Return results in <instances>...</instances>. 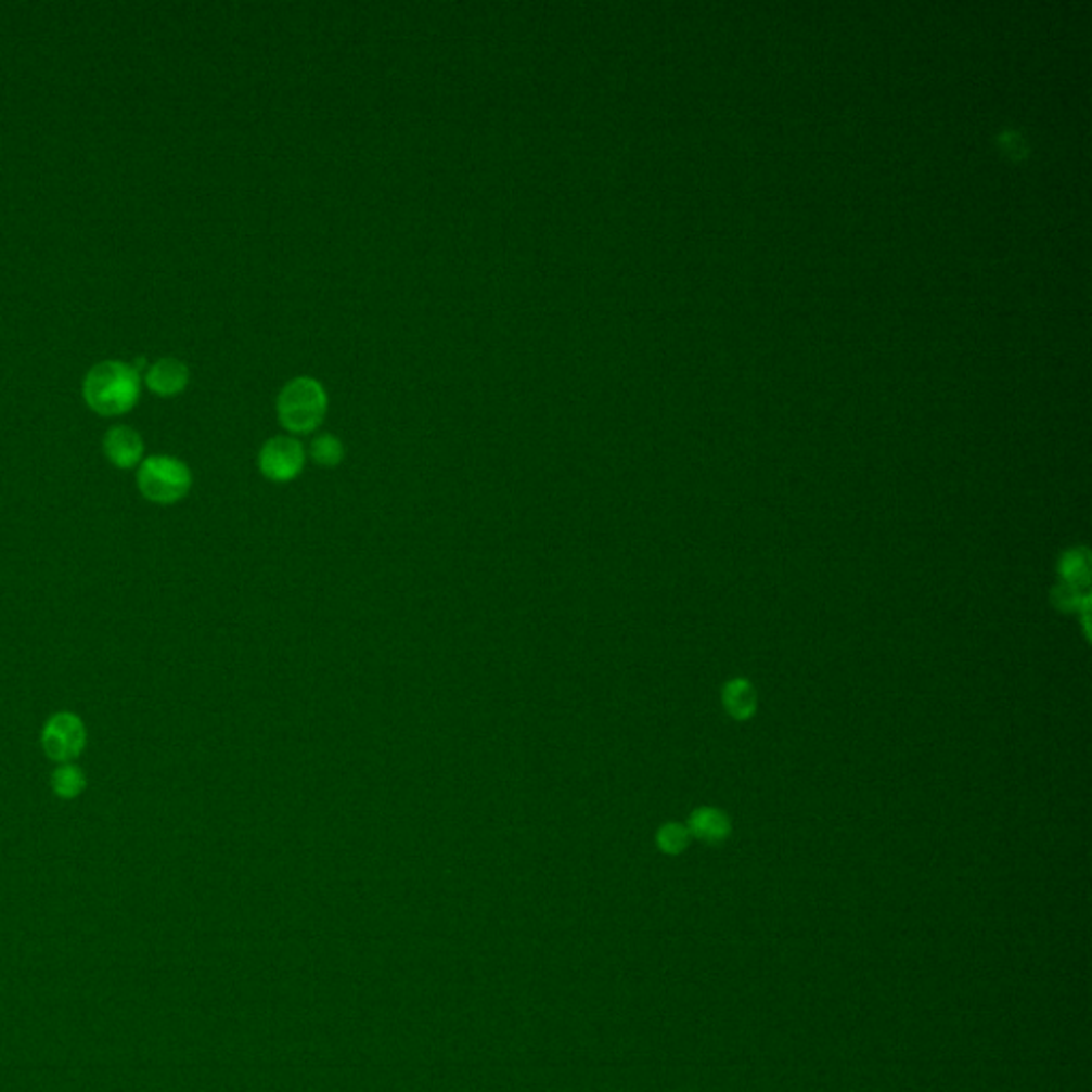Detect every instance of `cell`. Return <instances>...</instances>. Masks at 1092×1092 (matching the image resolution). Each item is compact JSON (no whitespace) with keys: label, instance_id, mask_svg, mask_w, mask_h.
I'll list each match as a JSON object with an SVG mask.
<instances>
[{"label":"cell","instance_id":"6da1fadb","mask_svg":"<svg viewBox=\"0 0 1092 1092\" xmlns=\"http://www.w3.org/2000/svg\"><path fill=\"white\" fill-rule=\"evenodd\" d=\"M83 397L99 414H123L139 397V372L123 361L97 363L83 381Z\"/></svg>","mask_w":1092,"mask_h":1092},{"label":"cell","instance_id":"7a4b0ae2","mask_svg":"<svg viewBox=\"0 0 1092 1092\" xmlns=\"http://www.w3.org/2000/svg\"><path fill=\"white\" fill-rule=\"evenodd\" d=\"M141 496L154 504L171 506L184 500L193 487V474L184 461L169 454H154L141 461L137 470Z\"/></svg>","mask_w":1092,"mask_h":1092},{"label":"cell","instance_id":"3957f363","mask_svg":"<svg viewBox=\"0 0 1092 1092\" xmlns=\"http://www.w3.org/2000/svg\"><path fill=\"white\" fill-rule=\"evenodd\" d=\"M326 414V393L319 381L297 376L278 395V419L291 434H310Z\"/></svg>","mask_w":1092,"mask_h":1092},{"label":"cell","instance_id":"277c9868","mask_svg":"<svg viewBox=\"0 0 1092 1092\" xmlns=\"http://www.w3.org/2000/svg\"><path fill=\"white\" fill-rule=\"evenodd\" d=\"M86 725L79 715L61 710L54 712L41 732V745L50 760L59 765H68L81 756L86 749Z\"/></svg>","mask_w":1092,"mask_h":1092},{"label":"cell","instance_id":"5b68a950","mask_svg":"<svg viewBox=\"0 0 1092 1092\" xmlns=\"http://www.w3.org/2000/svg\"><path fill=\"white\" fill-rule=\"evenodd\" d=\"M306 463V450L291 436H275L262 445L258 452V467L265 478L273 483H288L297 478Z\"/></svg>","mask_w":1092,"mask_h":1092},{"label":"cell","instance_id":"8992f818","mask_svg":"<svg viewBox=\"0 0 1092 1092\" xmlns=\"http://www.w3.org/2000/svg\"><path fill=\"white\" fill-rule=\"evenodd\" d=\"M103 450L116 467L129 470L143 454V440L129 425H116L105 434Z\"/></svg>","mask_w":1092,"mask_h":1092},{"label":"cell","instance_id":"52a82bcc","mask_svg":"<svg viewBox=\"0 0 1092 1092\" xmlns=\"http://www.w3.org/2000/svg\"><path fill=\"white\" fill-rule=\"evenodd\" d=\"M189 368L176 357H163L145 372V383L158 395H176L189 385Z\"/></svg>","mask_w":1092,"mask_h":1092},{"label":"cell","instance_id":"ba28073f","mask_svg":"<svg viewBox=\"0 0 1092 1092\" xmlns=\"http://www.w3.org/2000/svg\"><path fill=\"white\" fill-rule=\"evenodd\" d=\"M688 831H690V835L705 840L708 845H717L730 835V820L719 809L703 807L692 813V818L688 822Z\"/></svg>","mask_w":1092,"mask_h":1092},{"label":"cell","instance_id":"9c48e42d","mask_svg":"<svg viewBox=\"0 0 1092 1092\" xmlns=\"http://www.w3.org/2000/svg\"><path fill=\"white\" fill-rule=\"evenodd\" d=\"M723 708L730 717L745 721L756 712V690L747 679H734L723 688Z\"/></svg>","mask_w":1092,"mask_h":1092},{"label":"cell","instance_id":"30bf717a","mask_svg":"<svg viewBox=\"0 0 1092 1092\" xmlns=\"http://www.w3.org/2000/svg\"><path fill=\"white\" fill-rule=\"evenodd\" d=\"M1089 573H1091V560H1089L1087 549H1074L1063 555L1061 575H1063L1065 584H1069L1074 589H1084L1089 584V577H1091Z\"/></svg>","mask_w":1092,"mask_h":1092},{"label":"cell","instance_id":"8fae6325","mask_svg":"<svg viewBox=\"0 0 1092 1092\" xmlns=\"http://www.w3.org/2000/svg\"><path fill=\"white\" fill-rule=\"evenodd\" d=\"M83 787H86V774L70 762L61 765L52 774V789L63 800L77 798L83 792Z\"/></svg>","mask_w":1092,"mask_h":1092},{"label":"cell","instance_id":"7c38bea8","mask_svg":"<svg viewBox=\"0 0 1092 1092\" xmlns=\"http://www.w3.org/2000/svg\"><path fill=\"white\" fill-rule=\"evenodd\" d=\"M310 454L322 467H335L344 459V445L339 438H335L331 434H322L312 442Z\"/></svg>","mask_w":1092,"mask_h":1092},{"label":"cell","instance_id":"4fadbf2b","mask_svg":"<svg viewBox=\"0 0 1092 1092\" xmlns=\"http://www.w3.org/2000/svg\"><path fill=\"white\" fill-rule=\"evenodd\" d=\"M690 831L683 824H664L657 833V845L666 853H681L690 845Z\"/></svg>","mask_w":1092,"mask_h":1092}]
</instances>
